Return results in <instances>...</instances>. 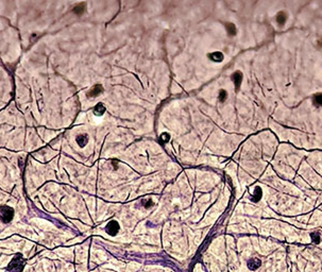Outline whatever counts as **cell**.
<instances>
[{
  "mask_svg": "<svg viewBox=\"0 0 322 272\" xmlns=\"http://www.w3.org/2000/svg\"><path fill=\"white\" fill-rule=\"evenodd\" d=\"M13 217H14V211L11 207H2L0 209V219L2 220L4 223H8L12 221Z\"/></svg>",
  "mask_w": 322,
  "mask_h": 272,
  "instance_id": "obj_1",
  "label": "cell"
},
{
  "mask_svg": "<svg viewBox=\"0 0 322 272\" xmlns=\"http://www.w3.org/2000/svg\"><path fill=\"white\" fill-rule=\"evenodd\" d=\"M105 230L108 234L114 236V235H116L119 232V224H118L117 221H111V222L108 223Z\"/></svg>",
  "mask_w": 322,
  "mask_h": 272,
  "instance_id": "obj_2",
  "label": "cell"
},
{
  "mask_svg": "<svg viewBox=\"0 0 322 272\" xmlns=\"http://www.w3.org/2000/svg\"><path fill=\"white\" fill-rule=\"evenodd\" d=\"M102 93H103V87H102V85L97 84V85H95L94 87L91 88V91H88L87 96L89 97V98H95V97H98L100 94H102Z\"/></svg>",
  "mask_w": 322,
  "mask_h": 272,
  "instance_id": "obj_3",
  "label": "cell"
},
{
  "mask_svg": "<svg viewBox=\"0 0 322 272\" xmlns=\"http://www.w3.org/2000/svg\"><path fill=\"white\" fill-rule=\"evenodd\" d=\"M76 141L80 148H84L88 143V136L86 134H80L77 136Z\"/></svg>",
  "mask_w": 322,
  "mask_h": 272,
  "instance_id": "obj_4",
  "label": "cell"
},
{
  "mask_svg": "<svg viewBox=\"0 0 322 272\" xmlns=\"http://www.w3.org/2000/svg\"><path fill=\"white\" fill-rule=\"evenodd\" d=\"M232 80H233V82H234L236 89H238L240 84H241V81H243V75H241V72H240V71H236V72L233 73Z\"/></svg>",
  "mask_w": 322,
  "mask_h": 272,
  "instance_id": "obj_5",
  "label": "cell"
},
{
  "mask_svg": "<svg viewBox=\"0 0 322 272\" xmlns=\"http://www.w3.org/2000/svg\"><path fill=\"white\" fill-rule=\"evenodd\" d=\"M208 58H210V60H212L213 62H216V63H220V62L223 61V54L221 52H219V51H215L213 53H210Z\"/></svg>",
  "mask_w": 322,
  "mask_h": 272,
  "instance_id": "obj_6",
  "label": "cell"
},
{
  "mask_svg": "<svg viewBox=\"0 0 322 272\" xmlns=\"http://www.w3.org/2000/svg\"><path fill=\"white\" fill-rule=\"evenodd\" d=\"M105 112V106L103 105L102 103H98L94 108V114L96 116H102Z\"/></svg>",
  "mask_w": 322,
  "mask_h": 272,
  "instance_id": "obj_7",
  "label": "cell"
},
{
  "mask_svg": "<svg viewBox=\"0 0 322 272\" xmlns=\"http://www.w3.org/2000/svg\"><path fill=\"white\" fill-rule=\"evenodd\" d=\"M286 19H287L286 14H285L284 12H280L278 14V16H276V21H278V24L280 25V26H283V25L285 24Z\"/></svg>",
  "mask_w": 322,
  "mask_h": 272,
  "instance_id": "obj_8",
  "label": "cell"
},
{
  "mask_svg": "<svg viewBox=\"0 0 322 272\" xmlns=\"http://www.w3.org/2000/svg\"><path fill=\"white\" fill-rule=\"evenodd\" d=\"M73 12L76 13L77 15H82L83 13L85 12V3H79L78 6L73 9Z\"/></svg>",
  "mask_w": 322,
  "mask_h": 272,
  "instance_id": "obj_9",
  "label": "cell"
},
{
  "mask_svg": "<svg viewBox=\"0 0 322 272\" xmlns=\"http://www.w3.org/2000/svg\"><path fill=\"white\" fill-rule=\"evenodd\" d=\"M226 31H228V35L234 36L235 34H236V27H235L233 24H226Z\"/></svg>",
  "mask_w": 322,
  "mask_h": 272,
  "instance_id": "obj_10",
  "label": "cell"
},
{
  "mask_svg": "<svg viewBox=\"0 0 322 272\" xmlns=\"http://www.w3.org/2000/svg\"><path fill=\"white\" fill-rule=\"evenodd\" d=\"M314 104H316L317 106H322V93L315 95V97H314Z\"/></svg>",
  "mask_w": 322,
  "mask_h": 272,
  "instance_id": "obj_11",
  "label": "cell"
},
{
  "mask_svg": "<svg viewBox=\"0 0 322 272\" xmlns=\"http://www.w3.org/2000/svg\"><path fill=\"white\" fill-rule=\"evenodd\" d=\"M226 98H228V93H226V91H224V89L219 91V101L220 102H224Z\"/></svg>",
  "mask_w": 322,
  "mask_h": 272,
  "instance_id": "obj_12",
  "label": "cell"
},
{
  "mask_svg": "<svg viewBox=\"0 0 322 272\" xmlns=\"http://www.w3.org/2000/svg\"><path fill=\"white\" fill-rule=\"evenodd\" d=\"M170 139V134H168V133H163V134H161V141H164V143H167L168 141Z\"/></svg>",
  "mask_w": 322,
  "mask_h": 272,
  "instance_id": "obj_13",
  "label": "cell"
},
{
  "mask_svg": "<svg viewBox=\"0 0 322 272\" xmlns=\"http://www.w3.org/2000/svg\"><path fill=\"white\" fill-rule=\"evenodd\" d=\"M152 205H153L152 200L149 199V200H148V202H146V204H143V206H145V207H146V208H150V207H151V206H152Z\"/></svg>",
  "mask_w": 322,
  "mask_h": 272,
  "instance_id": "obj_14",
  "label": "cell"
},
{
  "mask_svg": "<svg viewBox=\"0 0 322 272\" xmlns=\"http://www.w3.org/2000/svg\"><path fill=\"white\" fill-rule=\"evenodd\" d=\"M319 46H322V41H319Z\"/></svg>",
  "mask_w": 322,
  "mask_h": 272,
  "instance_id": "obj_15",
  "label": "cell"
}]
</instances>
